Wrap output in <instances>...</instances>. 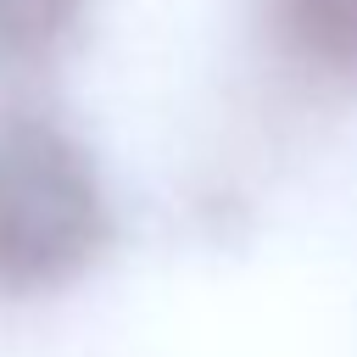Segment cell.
<instances>
[{"instance_id":"7a4b0ae2","label":"cell","mask_w":357,"mask_h":357,"mask_svg":"<svg viewBox=\"0 0 357 357\" xmlns=\"http://www.w3.org/2000/svg\"><path fill=\"white\" fill-rule=\"evenodd\" d=\"M262 28L301 78L357 89V0H262Z\"/></svg>"},{"instance_id":"3957f363","label":"cell","mask_w":357,"mask_h":357,"mask_svg":"<svg viewBox=\"0 0 357 357\" xmlns=\"http://www.w3.org/2000/svg\"><path fill=\"white\" fill-rule=\"evenodd\" d=\"M84 11L89 0H0V67H33L56 56L78 33Z\"/></svg>"},{"instance_id":"6da1fadb","label":"cell","mask_w":357,"mask_h":357,"mask_svg":"<svg viewBox=\"0 0 357 357\" xmlns=\"http://www.w3.org/2000/svg\"><path fill=\"white\" fill-rule=\"evenodd\" d=\"M112 229V190L78 128L39 106H0V301L78 284Z\"/></svg>"}]
</instances>
